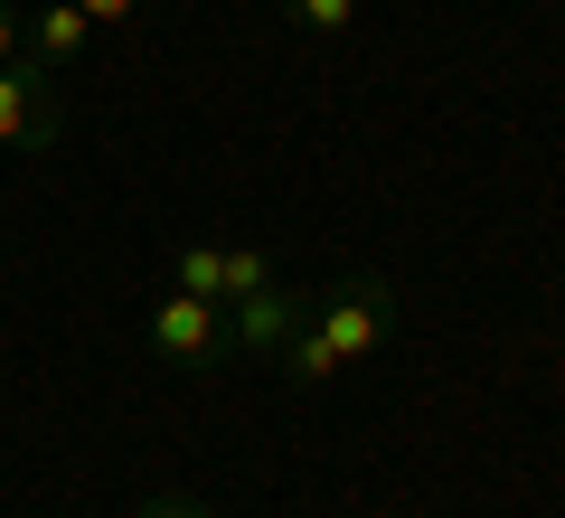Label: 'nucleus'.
<instances>
[{
    "label": "nucleus",
    "mask_w": 565,
    "mask_h": 518,
    "mask_svg": "<svg viewBox=\"0 0 565 518\" xmlns=\"http://www.w3.org/2000/svg\"><path fill=\"white\" fill-rule=\"evenodd\" d=\"M57 133H66V104L47 85V66L39 57L0 66V151H47Z\"/></svg>",
    "instance_id": "3"
},
{
    "label": "nucleus",
    "mask_w": 565,
    "mask_h": 518,
    "mask_svg": "<svg viewBox=\"0 0 565 518\" xmlns=\"http://www.w3.org/2000/svg\"><path fill=\"white\" fill-rule=\"evenodd\" d=\"M85 39H95V20H85L76 0H39V10H29V57H39L47 76H57V66H76Z\"/></svg>",
    "instance_id": "5"
},
{
    "label": "nucleus",
    "mask_w": 565,
    "mask_h": 518,
    "mask_svg": "<svg viewBox=\"0 0 565 518\" xmlns=\"http://www.w3.org/2000/svg\"><path fill=\"white\" fill-rule=\"evenodd\" d=\"M20 57H29V29H20V10L0 0V66H20Z\"/></svg>",
    "instance_id": "10"
},
{
    "label": "nucleus",
    "mask_w": 565,
    "mask_h": 518,
    "mask_svg": "<svg viewBox=\"0 0 565 518\" xmlns=\"http://www.w3.org/2000/svg\"><path fill=\"white\" fill-rule=\"evenodd\" d=\"M282 10H292V29H302V39H349V29H359V0H282Z\"/></svg>",
    "instance_id": "7"
},
{
    "label": "nucleus",
    "mask_w": 565,
    "mask_h": 518,
    "mask_svg": "<svg viewBox=\"0 0 565 518\" xmlns=\"http://www.w3.org/2000/svg\"><path fill=\"white\" fill-rule=\"evenodd\" d=\"M217 311H226V330H236V359H245V349H264V359H274L282 339L311 320V293H292V283H264V293L217 302Z\"/></svg>",
    "instance_id": "4"
},
{
    "label": "nucleus",
    "mask_w": 565,
    "mask_h": 518,
    "mask_svg": "<svg viewBox=\"0 0 565 518\" xmlns=\"http://www.w3.org/2000/svg\"><path fill=\"white\" fill-rule=\"evenodd\" d=\"M76 10H85V20H95V29H122V20H132V10H141V0H76Z\"/></svg>",
    "instance_id": "11"
},
{
    "label": "nucleus",
    "mask_w": 565,
    "mask_h": 518,
    "mask_svg": "<svg viewBox=\"0 0 565 518\" xmlns=\"http://www.w3.org/2000/svg\"><path fill=\"white\" fill-rule=\"evenodd\" d=\"M311 330H321V349L340 368H367L386 349V330H396V283L349 274V283H330V293H311Z\"/></svg>",
    "instance_id": "1"
},
{
    "label": "nucleus",
    "mask_w": 565,
    "mask_h": 518,
    "mask_svg": "<svg viewBox=\"0 0 565 518\" xmlns=\"http://www.w3.org/2000/svg\"><path fill=\"white\" fill-rule=\"evenodd\" d=\"M170 293L217 302V293H226V245H217V236H189L180 255H170Z\"/></svg>",
    "instance_id": "6"
},
{
    "label": "nucleus",
    "mask_w": 565,
    "mask_h": 518,
    "mask_svg": "<svg viewBox=\"0 0 565 518\" xmlns=\"http://www.w3.org/2000/svg\"><path fill=\"white\" fill-rule=\"evenodd\" d=\"M132 518H217V509H207V499H189V490H141Z\"/></svg>",
    "instance_id": "9"
},
{
    "label": "nucleus",
    "mask_w": 565,
    "mask_h": 518,
    "mask_svg": "<svg viewBox=\"0 0 565 518\" xmlns=\"http://www.w3.org/2000/svg\"><path fill=\"white\" fill-rule=\"evenodd\" d=\"M141 339H151V359H170V368H236V330H226V311L199 302V293H161L151 320H141Z\"/></svg>",
    "instance_id": "2"
},
{
    "label": "nucleus",
    "mask_w": 565,
    "mask_h": 518,
    "mask_svg": "<svg viewBox=\"0 0 565 518\" xmlns=\"http://www.w3.org/2000/svg\"><path fill=\"white\" fill-rule=\"evenodd\" d=\"M264 283H274V255H264V245H226V293L217 302H245V293H264Z\"/></svg>",
    "instance_id": "8"
}]
</instances>
